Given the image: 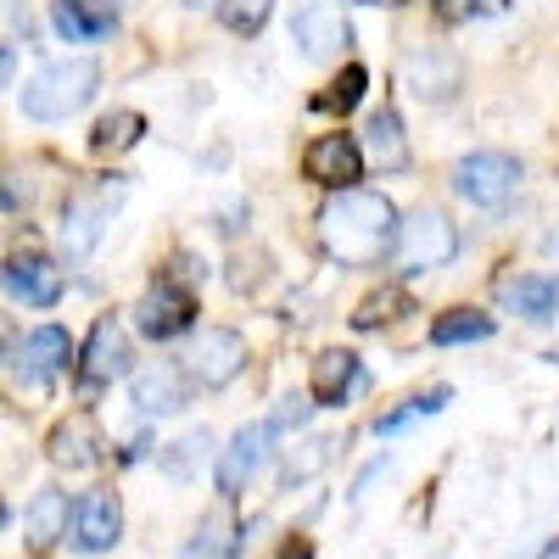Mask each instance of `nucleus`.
I'll use <instances>...</instances> for the list:
<instances>
[{"label": "nucleus", "mask_w": 559, "mask_h": 559, "mask_svg": "<svg viewBox=\"0 0 559 559\" xmlns=\"http://www.w3.org/2000/svg\"><path fill=\"white\" fill-rule=\"evenodd\" d=\"M358 386H364V369H358V353H347V347H324L308 369V403L313 408H342Z\"/></svg>", "instance_id": "14"}, {"label": "nucleus", "mask_w": 559, "mask_h": 559, "mask_svg": "<svg viewBox=\"0 0 559 559\" xmlns=\"http://www.w3.org/2000/svg\"><path fill=\"white\" fill-rule=\"evenodd\" d=\"M185 369H191V381H202L207 392L229 386L247 369V342L241 331H224V324H213V331H202L191 342V353H185Z\"/></svg>", "instance_id": "7"}, {"label": "nucleus", "mask_w": 559, "mask_h": 559, "mask_svg": "<svg viewBox=\"0 0 559 559\" xmlns=\"http://www.w3.org/2000/svg\"><path fill=\"white\" fill-rule=\"evenodd\" d=\"M0 526H7V503H0Z\"/></svg>", "instance_id": "38"}, {"label": "nucleus", "mask_w": 559, "mask_h": 559, "mask_svg": "<svg viewBox=\"0 0 559 559\" xmlns=\"http://www.w3.org/2000/svg\"><path fill=\"white\" fill-rule=\"evenodd\" d=\"M0 286H7V297H17L23 308H57L68 280H62L57 258H45L34 247H17L7 258V269H0Z\"/></svg>", "instance_id": "6"}, {"label": "nucleus", "mask_w": 559, "mask_h": 559, "mask_svg": "<svg viewBox=\"0 0 559 559\" xmlns=\"http://www.w3.org/2000/svg\"><path fill=\"white\" fill-rule=\"evenodd\" d=\"M408 313V297L403 292H381V297H369L358 313H353V331H376V324H392Z\"/></svg>", "instance_id": "30"}, {"label": "nucleus", "mask_w": 559, "mask_h": 559, "mask_svg": "<svg viewBox=\"0 0 559 559\" xmlns=\"http://www.w3.org/2000/svg\"><path fill=\"white\" fill-rule=\"evenodd\" d=\"M509 12V0H437L442 23H476V17H498Z\"/></svg>", "instance_id": "31"}, {"label": "nucleus", "mask_w": 559, "mask_h": 559, "mask_svg": "<svg viewBox=\"0 0 559 559\" xmlns=\"http://www.w3.org/2000/svg\"><path fill=\"white\" fill-rule=\"evenodd\" d=\"M292 39H297L302 57L331 62V57H342L347 45H353V28H347V17L336 12V0H308V7L292 17Z\"/></svg>", "instance_id": "10"}, {"label": "nucleus", "mask_w": 559, "mask_h": 559, "mask_svg": "<svg viewBox=\"0 0 559 559\" xmlns=\"http://www.w3.org/2000/svg\"><path fill=\"white\" fill-rule=\"evenodd\" d=\"M202 448H207V431H191V437H179V442H174V453H163V464H168L174 476H185V471H191V459H197Z\"/></svg>", "instance_id": "33"}, {"label": "nucleus", "mask_w": 559, "mask_h": 559, "mask_svg": "<svg viewBox=\"0 0 559 559\" xmlns=\"http://www.w3.org/2000/svg\"><path fill=\"white\" fill-rule=\"evenodd\" d=\"M487 336H492V313H481V308H453V313H442V319L431 324V342H437V347L487 342Z\"/></svg>", "instance_id": "24"}, {"label": "nucleus", "mask_w": 559, "mask_h": 559, "mask_svg": "<svg viewBox=\"0 0 559 559\" xmlns=\"http://www.w3.org/2000/svg\"><path fill=\"white\" fill-rule=\"evenodd\" d=\"M7 336H12V324H7V319H0V342H7Z\"/></svg>", "instance_id": "37"}, {"label": "nucleus", "mask_w": 559, "mask_h": 559, "mask_svg": "<svg viewBox=\"0 0 559 559\" xmlns=\"http://www.w3.org/2000/svg\"><path fill=\"white\" fill-rule=\"evenodd\" d=\"M319 247L342 269H376L397 247V207L381 191H336L319 207Z\"/></svg>", "instance_id": "1"}, {"label": "nucleus", "mask_w": 559, "mask_h": 559, "mask_svg": "<svg viewBox=\"0 0 559 559\" xmlns=\"http://www.w3.org/2000/svg\"><path fill=\"white\" fill-rule=\"evenodd\" d=\"M331 459H336V437H308L297 453H286V471H280V481H286V487H302V481H313Z\"/></svg>", "instance_id": "25"}, {"label": "nucleus", "mask_w": 559, "mask_h": 559, "mask_svg": "<svg viewBox=\"0 0 559 559\" xmlns=\"http://www.w3.org/2000/svg\"><path fill=\"white\" fill-rule=\"evenodd\" d=\"M213 7H218V23L241 39L263 34V23L274 17V0H213Z\"/></svg>", "instance_id": "27"}, {"label": "nucleus", "mask_w": 559, "mask_h": 559, "mask_svg": "<svg viewBox=\"0 0 559 559\" xmlns=\"http://www.w3.org/2000/svg\"><path fill=\"white\" fill-rule=\"evenodd\" d=\"M191 7H213V0H191Z\"/></svg>", "instance_id": "39"}, {"label": "nucleus", "mask_w": 559, "mask_h": 559, "mask_svg": "<svg viewBox=\"0 0 559 559\" xmlns=\"http://www.w3.org/2000/svg\"><path fill=\"white\" fill-rule=\"evenodd\" d=\"M107 218H112V202L107 197H68L62 207V247L68 258H90L107 236Z\"/></svg>", "instance_id": "16"}, {"label": "nucleus", "mask_w": 559, "mask_h": 559, "mask_svg": "<svg viewBox=\"0 0 559 559\" xmlns=\"http://www.w3.org/2000/svg\"><path fill=\"white\" fill-rule=\"evenodd\" d=\"M274 559H313V548H308V543H286Z\"/></svg>", "instance_id": "35"}, {"label": "nucleus", "mask_w": 559, "mask_h": 559, "mask_svg": "<svg viewBox=\"0 0 559 559\" xmlns=\"http://www.w3.org/2000/svg\"><path fill=\"white\" fill-rule=\"evenodd\" d=\"M118 376H129V336H123V324L112 313H102L96 324H90V342L79 353V386L84 392H102Z\"/></svg>", "instance_id": "9"}, {"label": "nucleus", "mask_w": 559, "mask_h": 559, "mask_svg": "<svg viewBox=\"0 0 559 559\" xmlns=\"http://www.w3.org/2000/svg\"><path fill=\"white\" fill-rule=\"evenodd\" d=\"M403 90H408L414 102H431V107L453 102L459 90H464L459 51H442V45H419V51H408L403 57Z\"/></svg>", "instance_id": "5"}, {"label": "nucleus", "mask_w": 559, "mask_h": 559, "mask_svg": "<svg viewBox=\"0 0 559 559\" xmlns=\"http://www.w3.org/2000/svg\"><path fill=\"white\" fill-rule=\"evenodd\" d=\"M140 134H146V118L129 112V107H118V112H107L96 129H90V152H96V157H107V152H129Z\"/></svg>", "instance_id": "23"}, {"label": "nucleus", "mask_w": 559, "mask_h": 559, "mask_svg": "<svg viewBox=\"0 0 559 559\" xmlns=\"http://www.w3.org/2000/svg\"><path fill=\"white\" fill-rule=\"evenodd\" d=\"M302 174L313 185H331V191H358V174H364V152L353 134H319L313 146L302 152Z\"/></svg>", "instance_id": "12"}, {"label": "nucleus", "mask_w": 559, "mask_h": 559, "mask_svg": "<svg viewBox=\"0 0 559 559\" xmlns=\"http://www.w3.org/2000/svg\"><path fill=\"white\" fill-rule=\"evenodd\" d=\"M51 28L68 45H96L118 28V12L102 7V0H51Z\"/></svg>", "instance_id": "18"}, {"label": "nucleus", "mask_w": 559, "mask_h": 559, "mask_svg": "<svg viewBox=\"0 0 559 559\" xmlns=\"http://www.w3.org/2000/svg\"><path fill=\"white\" fill-rule=\"evenodd\" d=\"M498 297L526 324H548V319H559V274H515L498 286Z\"/></svg>", "instance_id": "17"}, {"label": "nucleus", "mask_w": 559, "mask_h": 559, "mask_svg": "<svg viewBox=\"0 0 559 559\" xmlns=\"http://www.w3.org/2000/svg\"><path fill=\"white\" fill-rule=\"evenodd\" d=\"M313 414V403H308V392H286V397H280V408H274V419H263V426L280 437V431H297L302 426V419Z\"/></svg>", "instance_id": "32"}, {"label": "nucleus", "mask_w": 559, "mask_h": 559, "mask_svg": "<svg viewBox=\"0 0 559 559\" xmlns=\"http://www.w3.org/2000/svg\"><path fill=\"white\" fill-rule=\"evenodd\" d=\"M51 464L57 471H96L102 464V431L90 414H73L51 431Z\"/></svg>", "instance_id": "19"}, {"label": "nucleus", "mask_w": 559, "mask_h": 559, "mask_svg": "<svg viewBox=\"0 0 559 559\" xmlns=\"http://www.w3.org/2000/svg\"><path fill=\"white\" fill-rule=\"evenodd\" d=\"M197 324V297L174 286V280H157V286L134 302V331L152 336V342H174Z\"/></svg>", "instance_id": "8"}, {"label": "nucleus", "mask_w": 559, "mask_h": 559, "mask_svg": "<svg viewBox=\"0 0 559 559\" xmlns=\"http://www.w3.org/2000/svg\"><path fill=\"white\" fill-rule=\"evenodd\" d=\"M269 442H274V431L263 426V419H252V426H241L236 437H229V448L218 453V498H241L247 492V481L258 476Z\"/></svg>", "instance_id": "13"}, {"label": "nucleus", "mask_w": 559, "mask_h": 559, "mask_svg": "<svg viewBox=\"0 0 559 559\" xmlns=\"http://www.w3.org/2000/svg\"><path fill=\"white\" fill-rule=\"evenodd\" d=\"M408 274H426V269H448L459 258V229L442 207H414L408 218H397V247Z\"/></svg>", "instance_id": "3"}, {"label": "nucleus", "mask_w": 559, "mask_h": 559, "mask_svg": "<svg viewBox=\"0 0 559 559\" xmlns=\"http://www.w3.org/2000/svg\"><path fill=\"white\" fill-rule=\"evenodd\" d=\"M358 7H397V0H358Z\"/></svg>", "instance_id": "36"}, {"label": "nucleus", "mask_w": 559, "mask_h": 559, "mask_svg": "<svg viewBox=\"0 0 559 559\" xmlns=\"http://www.w3.org/2000/svg\"><path fill=\"white\" fill-rule=\"evenodd\" d=\"M364 152H369V163H376L381 174H403V168H408V140H403V118H397L392 107L369 112V123H364Z\"/></svg>", "instance_id": "20"}, {"label": "nucleus", "mask_w": 559, "mask_h": 559, "mask_svg": "<svg viewBox=\"0 0 559 559\" xmlns=\"http://www.w3.org/2000/svg\"><path fill=\"white\" fill-rule=\"evenodd\" d=\"M129 397H134L140 414H179L185 408V381H179L174 364H152V369H140V376H134Z\"/></svg>", "instance_id": "21"}, {"label": "nucleus", "mask_w": 559, "mask_h": 559, "mask_svg": "<svg viewBox=\"0 0 559 559\" xmlns=\"http://www.w3.org/2000/svg\"><path fill=\"white\" fill-rule=\"evenodd\" d=\"M364 90H369V73L353 62V68H342V79L331 84V90H324V96L313 102L319 112H353L358 102H364Z\"/></svg>", "instance_id": "28"}, {"label": "nucleus", "mask_w": 559, "mask_h": 559, "mask_svg": "<svg viewBox=\"0 0 559 559\" xmlns=\"http://www.w3.org/2000/svg\"><path fill=\"white\" fill-rule=\"evenodd\" d=\"M102 90V68L90 57H62V62H45L28 84H23V118L34 123H62L73 112H84Z\"/></svg>", "instance_id": "2"}, {"label": "nucleus", "mask_w": 559, "mask_h": 559, "mask_svg": "<svg viewBox=\"0 0 559 559\" xmlns=\"http://www.w3.org/2000/svg\"><path fill=\"white\" fill-rule=\"evenodd\" d=\"M118 537H123V503H118V492H107V487L84 492L73 503V548L79 554H107V548H118Z\"/></svg>", "instance_id": "11"}, {"label": "nucleus", "mask_w": 559, "mask_h": 559, "mask_svg": "<svg viewBox=\"0 0 559 559\" xmlns=\"http://www.w3.org/2000/svg\"><path fill=\"white\" fill-rule=\"evenodd\" d=\"M236 548H241V532L229 526V515H207V521H202V532H197V543L185 548L179 559H229Z\"/></svg>", "instance_id": "26"}, {"label": "nucleus", "mask_w": 559, "mask_h": 559, "mask_svg": "<svg viewBox=\"0 0 559 559\" xmlns=\"http://www.w3.org/2000/svg\"><path fill=\"white\" fill-rule=\"evenodd\" d=\"M453 191L471 207H503L521 191V157L509 152H471L453 163Z\"/></svg>", "instance_id": "4"}, {"label": "nucleus", "mask_w": 559, "mask_h": 559, "mask_svg": "<svg viewBox=\"0 0 559 559\" xmlns=\"http://www.w3.org/2000/svg\"><path fill=\"white\" fill-rule=\"evenodd\" d=\"M12 73H17V51H12V45H0V90H12Z\"/></svg>", "instance_id": "34"}, {"label": "nucleus", "mask_w": 559, "mask_h": 559, "mask_svg": "<svg viewBox=\"0 0 559 559\" xmlns=\"http://www.w3.org/2000/svg\"><path fill=\"white\" fill-rule=\"evenodd\" d=\"M448 403H453V392H448V386H431V392H419V397H408V408H397V414L376 419V437H392V431H403L408 419H419V414H442Z\"/></svg>", "instance_id": "29"}, {"label": "nucleus", "mask_w": 559, "mask_h": 559, "mask_svg": "<svg viewBox=\"0 0 559 559\" xmlns=\"http://www.w3.org/2000/svg\"><path fill=\"white\" fill-rule=\"evenodd\" d=\"M17 381H28V386H45L57 376V369H68V358H73V336L62 331V324H39V331H28L23 342H17Z\"/></svg>", "instance_id": "15"}, {"label": "nucleus", "mask_w": 559, "mask_h": 559, "mask_svg": "<svg viewBox=\"0 0 559 559\" xmlns=\"http://www.w3.org/2000/svg\"><path fill=\"white\" fill-rule=\"evenodd\" d=\"M68 492H39L34 503H28V515H23V537L34 543V548H51L57 537H68Z\"/></svg>", "instance_id": "22"}]
</instances>
